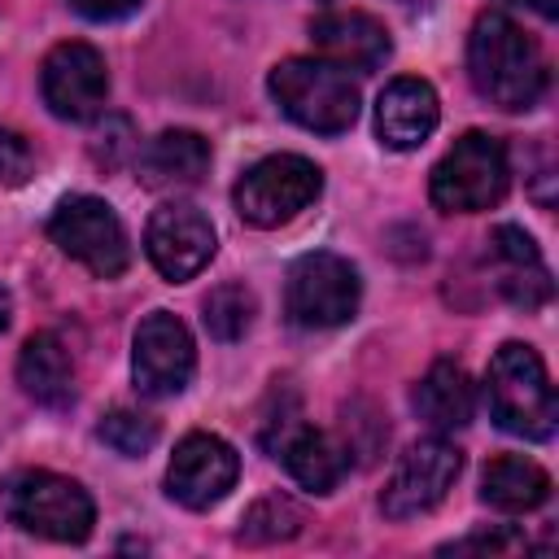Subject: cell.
Masks as SVG:
<instances>
[{"mask_svg":"<svg viewBox=\"0 0 559 559\" xmlns=\"http://www.w3.org/2000/svg\"><path fill=\"white\" fill-rule=\"evenodd\" d=\"M489 253H493V262H498V271H502L498 288H502V297H507L511 306L537 310L542 301H550V271H546V262H542V253H537V245H533L528 231H520V227H511V223L493 227Z\"/></svg>","mask_w":559,"mask_h":559,"instance_id":"cell-18","label":"cell"},{"mask_svg":"<svg viewBox=\"0 0 559 559\" xmlns=\"http://www.w3.org/2000/svg\"><path fill=\"white\" fill-rule=\"evenodd\" d=\"M201 310H205L201 323H205V332H210L214 341H240V336L253 328L258 301H253V293H249L245 284H218V288L205 297Z\"/></svg>","mask_w":559,"mask_h":559,"instance_id":"cell-22","label":"cell"},{"mask_svg":"<svg viewBox=\"0 0 559 559\" xmlns=\"http://www.w3.org/2000/svg\"><path fill=\"white\" fill-rule=\"evenodd\" d=\"M441 122V105L432 83L424 79H393L376 100V135L384 148L411 153L419 148Z\"/></svg>","mask_w":559,"mask_h":559,"instance_id":"cell-16","label":"cell"},{"mask_svg":"<svg viewBox=\"0 0 559 559\" xmlns=\"http://www.w3.org/2000/svg\"><path fill=\"white\" fill-rule=\"evenodd\" d=\"M358 297H362L358 271L341 253H323V249L297 258L284 288V306L297 328H341L354 319Z\"/></svg>","mask_w":559,"mask_h":559,"instance_id":"cell-8","label":"cell"},{"mask_svg":"<svg viewBox=\"0 0 559 559\" xmlns=\"http://www.w3.org/2000/svg\"><path fill=\"white\" fill-rule=\"evenodd\" d=\"M507 183H511V166L502 140L485 131H467L432 166L428 197L445 214H480L507 197Z\"/></svg>","mask_w":559,"mask_h":559,"instance_id":"cell-5","label":"cell"},{"mask_svg":"<svg viewBox=\"0 0 559 559\" xmlns=\"http://www.w3.org/2000/svg\"><path fill=\"white\" fill-rule=\"evenodd\" d=\"M192 371H197V349H192V332L183 328V319H175L170 310L144 314L131 341L135 389L144 397H175L188 389Z\"/></svg>","mask_w":559,"mask_h":559,"instance_id":"cell-10","label":"cell"},{"mask_svg":"<svg viewBox=\"0 0 559 559\" xmlns=\"http://www.w3.org/2000/svg\"><path fill=\"white\" fill-rule=\"evenodd\" d=\"M140 183L153 192H179V188H197L210 170V140L188 131V127H170L162 135H153L135 162Z\"/></svg>","mask_w":559,"mask_h":559,"instance_id":"cell-17","label":"cell"},{"mask_svg":"<svg viewBox=\"0 0 559 559\" xmlns=\"http://www.w3.org/2000/svg\"><path fill=\"white\" fill-rule=\"evenodd\" d=\"M262 441H266L271 459H280L284 472H288L297 485H306L310 493H332V489L341 485L345 467H349V450H345L336 437H328V432L301 424L297 411L271 419V428L262 432Z\"/></svg>","mask_w":559,"mask_h":559,"instance_id":"cell-14","label":"cell"},{"mask_svg":"<svg viewBox=\"0 0 559 559\" xmlns=\"http://www.w3.org/2000/svg\"><path fill=\"white\" fill-rule=\"evenodd\" d=\"M39 92L44 105L66 118V122H87L100 114L105 96H109V74H105V57L83 44V39H66L57 44L44 66H39Z\"/></svg>","mask_w":559,"mask_h":559,"instance_id":"cell-11","label":"cell"},{"mask_svg":"<svg viewBox=\"0 0 559 559\" xmlns=\"http://www.w3.org/2000/svg\"><path fill=\"white\" fill-rule=\"evenodd\" d=\"M96 432L122 459H140V454H148L157 445V419H148L140 411H109Z\"/></svg>","mask_w":559,"mask_h":559,"instance_id":"cell-24","label":"cell"},{"mask_svg":"<svg viewBox=\"0 0 559 559\" xmlns=\"http://www.w3.org/2000/svg\"><path fill=\"white\" fill-rule=\"evenodd\" d=\"M528 542L520 533H476V537H463V542H450L441 546L445 555H467V550H489V555H511V550H524Z\"/></svg>","mask_w":559,"mask_h":559,"instance_id":"cell-26","label":"cell"},{"mask_svg":"<svg viewBox=\"0 0 559 559\" xmlns=\"http://www.w3.org/2000/svg\"><path fill=\"white\" fill-rule=\"evenodd\" d=\"M240 476V459L236 450L214 437V432H188L175 454H170V467H166V493L188 507V511H205L214 502L227 498V489L236 485Z\"/></svg>","mask_w":559,"mask_h":559,"instance_id":"cell-13","label":"cell"},{"mask_svg":"<svg viewBox=\"0 0 559 559\" xmlns=\"http://www.w3.org/2000/svg\"><path fill=\"white\" fill-rule=\"evenodd\" d=\"M511 4H528V9L542 13V17H555V13H559V0H511Z\"/></svg>","mask_w":559,"mask_h":559,"instance_id":"cell-28","label":"cell"},{"mask_svg":"<svg viewBox=\"0 0 559 559\" xmlns=\"http://www.w3.org/2000/svg\"><path fill=\"white\" fill-rule=\"evenodd\" d=\"M546 498H550L546 467H537L524 454L489 459V467L480 476V502H489L493 511H507V515H524V511H537Z\"/></svg>","mask_w":559,"mask_h":559,"instance_id":"cell-21","label":"cell"},{"mask_svg":"<svg viewBox=\"0 0 559 559\" xmlns=\"http://www.w3.org/2000/svg\"><path fill=\"white\" fill-rule=\"evenodd\" d=\"M411 406L432 432H454V428L472 424V415H476V384L467 380V371L459 362L437 358L419 376V384L411 393Z\"/></svg>","mask_w":559,"mask_h":559,"instance_id":"cell-19","label":"cell"},{"mask_svg":"<svg viewBox=\"0 0 559 559\" xmlns=\"http://www.w3.org/2000/svg\"><path fill=\"white\" fill-rule=\"evenodd\" d=\"M70 4L92 22H114V17H127L140 9V0H70Z\"/></svg>","mask_w":559,"mask_h":559,"instance_id":"cell-27","label":"cell"},{"mask_svg":"<svg viewBox=\"0 0 559 559\" xmlns=\"http://www.w3.org/2000/svg\"><path fill=\"white\" fill-rule=\"evenodd\" d=\"M402 4H424V0H402Z\"/></svg>","mask_w":559,"mask_h":559,"instance_id":"cell-30","label":"cell"},{"mask_svg":"<svg viewBox=\"0 0 559 559\" xmlns=\"http://www.w3.org/2000/svg\"><path fill=\"white\" fill-rule=\"evenodd\" d=\"M4 515L35 537L48 542H87L92 524H96V507L92 493L57 472H13L0 489Z\"/></svg>","mask_w":559,"mask_h":559,"instance_id":"cell-4","label":"cell"},{"mask_svg":"<svg viewBox=\"0 0 559 559\" xmlns=\"http://www.w3.org/2000/svg\"><path fill=\"white\" fill-rule=\"evenodd\" d=\"M459 472H463L459 445L445 441V437H424L393 467V476H389V485L380 493V511L389 520H415V515L432 511L450 493Z\"/></svg>","mask_w":559,"mask_h":559,"instance_id":"cell-9","label":"cell"},{"mask_svg":"<svg viewBox=\"0 0 559 559\" xmlns=\"http://www.w3.org/2000/svg\"><path fill=\"white\" fill-rule=\"evenodd\" d=\"M17 384L31 402L39 406H70L74 402V362L70 349L61 345V336L52 332H35L22 354H17Z\"/></svg>","mask_w":559,"mask_h":559,"instance_id":"cell-20","label":"cell"},{"mask_svg":"<svg viewBox=\"0 0 559 559\" xmlns=\"http://www.w3.org/2000/svg\"><path fill=\"white\" fill-rule=\"evenodd\" d=\"M214 249H218L214 223L188 201H170V205L153 210V218L144 227V253L157 266V275L170 284L201 275L210 266Z\"/></svg>","mask_w":559,"mask_h":559,"instance_id":"cell-12","label":"cell"},{"mask_svg":"<svg viewBox=\"0 0 559 559\" xmlns=\"http://www.w3.org/2000/svg\"><path fill=\"white\" fill-rule=\"evenodd\" d=\"M306 524L301 507L284 493H266L258 498L249 511H245V528H240V542H288L297 537Z\"/></svg>","mask_w":559,"mask_h":559,"instance_id":"cell-23","label":"cell"},{"mask_svg":"<svg viewBox=\"0 0 559 559\" xmlns=\"http://www.w3.org/2000/svg\"><path fill=\"white\" fill-rule=\"evenodd\" d=\"M31 175H35V153H31L26 135H17L13 127H0V183L22 188Z\"/></svg>","mask_w":559,"mask_h":559,"instance_id":"cell-25","label":"cell"},{"mask_svg":"<svg viewBox=\"0 0 559 559\" xmlns=\"http://www.w3.org/2000/svg\"><path fill=\"white\" fill-rule=\"evenodd\" d=\"M310 39H314V52H319L323 61H332L336 70H345V74H349V70H358V74L380 70V66L389 61V52H393L384 22H376V17L362 13V9H332V13H319V17L310 22Z\"/></svg>","mask_w":559,"mask_h":559,"instance_id":"cell-15","label":"cell"},{"mask_svg":"<svg viewBox=\"0 0 559 559\" xmlns=\"http://www.w3.org/2000/svg\"><path fill=\"white\" fill-rule=\"evenodd\" d=\"M275 105L306 131L341 135L358 118V87L323 57H288L266 79Z\"/></svg>","mask_w":559,"mask_h":559,"instance_id":"cell-3","label":"cell"},{"mask_svg":"<svg viewBox=\"0 0 559 559\" xmlns=\"http://www.w3.org/2000/svg\"><path fill=\"white\" fill-rule=\"evenodd\" d=\"M485 406L502 432H515L528 441H546L555 432L559 406H555L546 362L533 345H524V341L498 345V354L489 358V371H485Z\"/></svg>","mask_w":559,"mask_h":559,"instance_id":"cell-2","label":"cell"},{"mask_svg":"<svg viewBox=\"0 0 559 559\" xmlns=\"http://www.w3.org/2000/svg\"><path fill=\"white\" fill-rule=\"evenodd\" d=\"M48 236L66 258L83 262L96 280H114L131 262L127 227L100 197H66L48 218Z\"/></svg>","mask_w":559,"mask_h":559,"instance_id":"cell-7","label":"cell"},{"mask_svg":"<svg viewBox=\"0 0 559 559\" xmlns=\"http://www.w3.org/2000/svg\"><path fill=\"white\" fill-rule=\"evenodd\" d=\"M323 192V170L310 162V157H297V153H271L262 162H253L236 188H231V201H236V214L240 223L249 227H284L293 223L301 210H310Z\"/></svg>","mask_w":559,"mask_h":559,"instance_id":"cell-6","label":"cell"},{"mask_svg":"<svg viewBox=\"0 0 559 559\" xmlns=\"http://www.w3.org/2000/svg\"><path fill=\"white\" fill-rule=\"evenodd\" d=\"M467 79L476 96L507 114L533 109L546 92V57L520 22L507 13H480L467 35Z\"/></svg>","mask_w":559,"mask_h":559,"instance_id":"cell-1","label":"cell"},{"mask_svg":"<svg viewBox=\"0 0 559 559\" xmlns=\"http://www.w3.org/2000/svg\"><path fill=\"white\" fill-rule=\"evenodd\" d=\"M9 319H13V297H9V288L0 284V332L9 328Z\"/></svg>","mask_w":559,"mask_h":559,"instance_id":"cell-29","label":"cell"}]
</instances>
